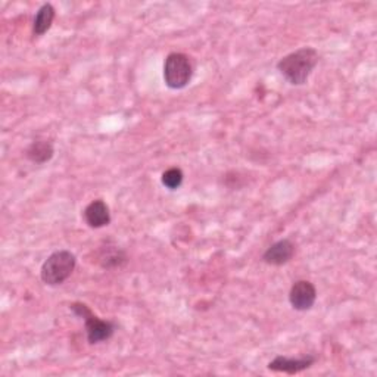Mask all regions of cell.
Wrapping results in <instances>:
<instances>
[{"label": "cell", "mask_w": 377, "mask_h": 377, "mask_svg": "<svg viewBox=\"0 0 377 377\" xmlns=\"http://www.w3.org/2000/svg\"><path fill=\"white\" fill-rule=\"evenodd\" d=\"M318 64V54L313 47H301L286 55L277 64L280 74L294 85H302Z\"/></svg>", "instance_id": "1"}, {"label": "cell", "mask_w": 377, "mask_h": 377, "mask_svg": "<svg viewBox=\"0 0 377 377\" xmlns=\"http://www.w3.org/2000/svg\"><path fill=\"white\" fill-rule=\"evenodd\" d=\"M77 265L76 255L70 251L54 252L43 263L40 277L47 286H59L71 277Z\"/></svg>", "instance_id": "2"}, {"label": "cell", "mask_w": 377, "mask_h": 377, "mask_svg": "<svg viewBox=\"0 0 377 377\" xmlns=\"http://www.w3.org/2000/svg\"><path fill=\"white\" fill-rule=\"evenodd\" d=\"M70 310L81 317L84 320V325H85V335H88V340L89 344L96 345L100 344V342H105L108 339L112 337L114 332H115V324L107 320H102L97 316H95L90 308L81 304V302H76L70 305Z\"/></svg>", "instance_id": "3"}, {"label": "cell", "mask_w": 377, "mask_h": 377, "mask_svg": "<svg viewBox=\"0 0 377 377\" xmlns=\"http://www.w3.org/2000/svg\"><path fill=\"white\" fill-rule=\"evenodd\" d=\"M193 66L191 58L184 54H169L164 64V81L169 89L180 90L191 83Z\"/></svg>", "instance_id": "4"}, {"label": "cell", "mask_w": 377, "mask_h": 377, "mask_svg": "<svg viewBox=\"0 0 377 377\" xmlns=\"http://www.w3.org/2000/svg\"><path fill=\"white\" fill-rule=\"evenodd\" d=\"M317 299V290L308 280H298L289 292V302L297 311H308L314 306Z\"/></svg>", "instance_id": "5"}, {"label": "cell", "mask_w": 377, "mask_h": 377, "mask_svg": "<svg viewBox=\"0 0 377 377\" xmlns=\"http://www.w3.org/2000/svg\"><path fill=\"white\" fill-rule=\"evenodd\" d=\"M314 357H304V358H287V357H276L273 361L268 363V370L286 373V374H297L314 364Z\"/></svg>", "instance_id": "6"}, {"label": "cell", "mask_w": 377, "mask_h": 377, "mask_svg": "<svg viewBox=\"0 0 377 377\" xmlns=\"http://www.w3.org/2000/svg\"><path fill=\"white\" fill-rule=\"evenodd\" d=\"M83 215H84L85 225L92 229H102V227L108 226L111 222L109 208L102 199H96L90 202L88 207H85Z\"/></svg>", "instance_id": "7"}, {"label": "cell", "mask_w": 377, "mask_h": 377, "mask_svg": "<svg viewBox=\"0 0 377 377\" xmlns=\"http://www.w3.org/2000/svg\"><path fill=\"white\" fill-rule=\"evenodd\" d=\"M295 253V245L289 241V239H283L274 245H271L263 255L264 263L270 265H283L292 260Z\"/></svg>", "instance_id": "8"}, {"label": "cell", "mask_w": 377, "mask_h": 377, "mask_svg": "<svg viewBox=\"0 0 377 377\" xmlns=\"http://www.w3.org/2000/svg\"><path fill=\"white\" fill-rule=\"evenodd\" d=\"M97 263L104 268H119L127 263V255L115 245L102 246L97 253Z\"/></svg>", "instance_id": "9"}, {"label": "cell", "mask_w": 377, "mask_h": 377, "mask_svg": "<svg viewBox=\"0 0 377 377\" xmlns=\"http://www.w3.org/2000/svg\"><path fill=\"white\" fill-rule=\"evenodd\" d=\"M55 155L54 145L47 140H34L25 150V157L34 164H46Z\"/></svg>", "instance_id": "10"}, {"label": "cell", "mask_w": 377, "mask_h": 377, "mask_svg": "<svg viewBox=\"0 0 377 377\" xmlns=\"http://www.w3.org/2000/svg\"><path fill=\"white\" fill-rule=\"evenodd\" d=\"M55 20V8L50 4H44L36 13L32 24V32L34 36H43V34L52 27V23Z\"/></svg>", "instance_id": "11"}, {"label": "cell", "mask_w": 377, "mask_h": 377, "mask_svg": "<svg viewBox=\"0 0 377 377\" xmlns=\"http://www.w3.org/2000/svg\"><path fill=\"white\" fill-rule=\"evenodd\" d=\"M183 180H184V174H183V171L177 167L174 168H169L167 169L165 173L162 174V184L169 188V191H177V188L183 184Z\"/></svg>", "instance_id": "12"}]
</instances>
